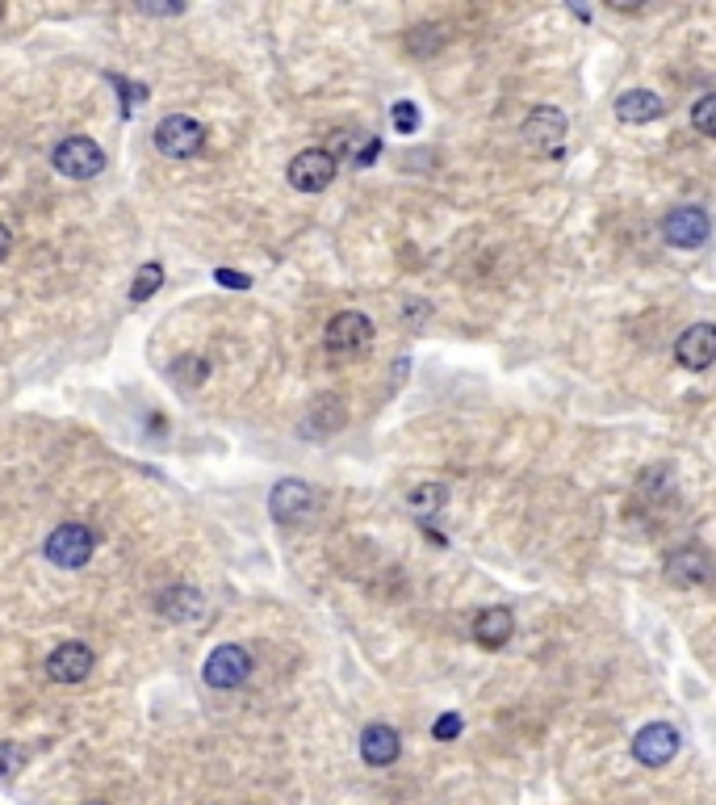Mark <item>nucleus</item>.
Listing matches in <instances>:
<instances>
[{
    "mask_svg": "<svg viewBox=\"0 0 716 805\" xmlns=\"http://www.w3.org/2000/svg\"><path fill=\"white\" fill-rule=\"evenodd\" d=\"M318 508V495L302 479H281L269 495V512L276 525H306Z\"/></svg>",
    "mask_w": 716,
    "mask_h": 805,
    "instance_id": "423d86ee",
    "label": "nucleus"
},
{
    "mask_svg": "<svg viewBox=\"0 0 716 805\" xmlns=\"http://www.w3.org/2000/svg\"><path fill=\"white\" fill-rule=\"evenodd\" d=\"M51 164L67 181H93L97 172L106 169V151L97 148L93 139H85V135H72V139H64L59 148L51 151Z\"/></svg>",
    "mask_w": 716,
    "mask_h": 805,
    "instance_id": "f03ea898",
    "label": "nucleus"
},
{
    "mask_svg": "<svg viewBox=\"0 0 716 805\" xmlns=\"http://www.w3.org/2000/svg\"><path fill=\"white\" fill-rule=\"evenodd\" d=\"M692 127L699 130V135H708V139H716V93H708V97H699L692 106Z\"/></svg>",
    "mask_w": 716,
    "mask_h": 805,
    "instance_id": "b1692460",
    "label": "nucleus"
},
{
    "mask_svg": "<svg viewBox=\"0 0 716 805\" xmlns=\"http://www.w3.org/2000/svg\"><path fill=\"white\" fill-rule=\"evenodd\" d=\"M155 148L164 151L169 160H193L197 151L206 148V127L193 122L185 114H172L155 127Z\"/></svg>",
    "mask_w": 716,
    "mask_h": 805,
    "instance_id": "39448f33",
    "label": "nucleus"
},
{
    "mask_svg": "<svg viewBox=\"0 0 716 805\" xmlns=\"http://www.w3.org/2000/svg\"><path fill=\"white\" fill-rule=\"evenodd\" d=\"M0 18H4V4H0Z\"/></svg>",
    "mask_w": 716,
    "mask_h": 805,
    "instance_id": "7c9ffc66",
    "label": "nucleus"
},
{
    "mask_svg": "<svg viewBox=\"0 0 716 805\" xmlns=\"http://www.w3.org/2000/svg\"><path fill=\"white\" fill-rule=\"evenodd\" d=\"M662 571H666V583H674V588H699V583L713 579V558L699 546H683V550L666 554Z\"/></svg>",
    "mask_w": 716,
    "mask_h": 805,
    "instance_id": "9b49d317",
    "label": "nucleus"
},
{
    "mask_svg": "<svg viewBox=\"0 0 716 805\" xmlns=\"http://www.w3.org/2000/svg\"><path fill=\"white\" fill-rule=\"evenodd\" d=\"M511 634H516V613L507 604H490V609H482V613L474 616V642L486 646V651L507 646Z\"/></svg>",
    "mask_w": 716,
    "mask_h": 805,
    "instance_id": "2eb2a0df",
    "label": "nucleus"
},
{
    "mask_svg": "<svg viewBox=\"0 0 716 805\" xmlns=\"http://www.w3.org/2000/svg\"><path fill=\"white\" fill-rule=\"evenodd\" d=\"M160 613L169 616V621H181V625H189V621H202L206 613V600L197 588H169V592L160 595Z\"/></svg>",
    "mask_w": 716,
    "mask_h": 805,
    "instance_id": "f3484780",
    "label": "nucleus"
},
{
    "mask_svg": "<svg viewBox=\"0 0 716 805\" xmlns=\"http://www.w3.org/2000/svg\"><path fill=\"white\" fill-rule=\"evenodd\" d=\"M214 281H218V286H231V290H248V286H252V277H248V273H231V269H218V273H214Z\"/></svg>",
    "mask_w": 716,
    "mask_h": 805,
    "instance_id": "bb28decb",
    "label": "nucleus"
},
{
    "mask_svg": "<svg viewBox=\"0 0 716 805\" xmlns=\"http://www.w3.org/2000/svg\"><path fill=\"white\" fill-rule=\"evenodd\" d=\"M662 114H666V101L658 93H650V88H629V93L616 97V118L629 122V127H646V122L662 118Z\"/></svg>",
    "mask_w": 716,
    "mask_h": 805,
    "instance_id": "dca6fc26",
    "label": "nucleus"
},
{
    "mask_svg": "<svg viewBox=\"0 0 716 805\" xmlns=\"http://www.w3.org/2000/svg\"><path fill=\"white\" fill-rule=\"evenodd\" d=\"M160 286H164V269L151 260V265H143V269H139V277L130 281V302H148V298L155 294Z\"/></svg>",
    "mask_w": 716,
    "mask_h": 805,
    "instance_id": "4be33fe9",
    "label": "nucleus"
},
{
    "mask_svg": "<svg viewBox=\"0 0 716 805\" xmlns=\"http://www.w3.org/2000/svg\"><path fill=\"white\" fill-rule=\"evenodd\" d=\"M248 676H252V655L243 646H235V642L214 646L210 658L202 663V679L210 688H218V693H231L239 684H248Z\"/></svg>",
    "mask_w": 716,
    "mask_h": 805,
    "instance_id": "7ed1b4c3",
    "label": "nucleus"
},
{
    "mask_svg": "<svg viewBox=\"0 0 716 805\" xmlns=\"http://www.w3.org/2000/svg\"><path fill=\"white\" fill-rule=\"evenodd\" d=\"M708 235H713V218H708L704 206H674V211L662 218V239H666L671 248H683V253L704 248Z\"/></svg>",
    "mask_w": 716,
    "mask_h": 805,
    "instance_id": "20e7f679",
    "label": "nucleus"
},
{
    "mask_svg": "<svg viewBox=\"0 0 716 805\" xmlns=\"http://www.w3.org/2000/svg\"><path fill=\"white\" fill-rule=\"evenodd\" d=\"M390 122H394V130H399V135H415V130H420V109L411 106V101H394V109H390Z\"/></svg>",
    "mask_w": 716,
    "mask_h": 805,
    "instance_id": "393cba45",
    "label": "nucleus"
},
{
    "mask_svg": "<svg viewBox=\"0 0 716 805\" xmlns=\"http://www.w3.org/2000/svg\"><path fill=\"white\" fill-rule=\"evenodd\" d=\"M344 148H348V164H352V169H369V164L378 160L381 143L373 139V135H348V139H344Z\"/></svg>",
    "mask_w": 716,
    "mask_h": 805,
    "instance_id": "412c9836",
    "label": "nucleus"
},
{
    "mask_svg": "<svg viewBox=\"0 0 716 805\" xmlns=\"http://www.w3.org/2000/svg\"><path fill=\"white\" fill-rule=\"evenodd\" d=\"M399 755H402V739L394 726H386V721L365 726V734H360V760L369 763V768H390Z\"/></svg>",
    "mask_w": 716,
    "mask_h": 805,
    "instance_id": "4468645a",
    "label": "nucleus"
},
{
    "mask_svg": "<svg viewBox=\"0 0 716 805\" xmlns=\"http://www.w3.org/2000/svg\"><path fill=\"white\" fill-rule=\"evenodd\" d=\"M93 667H97V655L88 651L85 642H64L46 658V676L55 684H80V679H88Z\"/></svg>",
    "mask_w": 716,
    "mask_h": 805,
    "instance_id": "f8f14e48",
    "label": "nucleus"
},
{
    "mask_svg": "<svg viewBox=\"0 0 716 805\" xmlns=\"http://www.w3.org/2000/svg\"><path fill=\"white\" fill-rule=\"evenodd\" d=\"M373 340V323L360 315V311H339L327 323V348L332 353H357Z\"/></svg>",
    "mask_w": 716,
    "mask_h": 805,
    "instance_id": "ddd939ff",
    "label": "nucleus"
},
{
    "mask_svg": "<svg viewBox=\"0 0 716 805\" xmlns=\"http://www.w3.org/2000/svg\"><path fill=\"white\" fill-rule=\"evenodd\" d=\"M674 755H679V730H674L671 721H650V726L637 730L632 760L641 763V768H666Z\"/></svg>",
    "mask_w": 716,
    "mask_h": 805,
    "instance_id": "0eeeda50",
    "label": "nucleus"
},
{
    "mask_svg": "<svg viewBox=\"0 0 716 805\" xmlns=\"http://www.w3.org/2000/svg\"><path fill=\"white\" fill-rule=\"evenodd\" d=\"M336 181V155L323 148H306L290 160V185L297 193H323Z\"/></svg>",
    "mask_w": 716,
    "mask_h": 805,
    "instance_id": "6e6552de",
    "label": "nucleus"
},
{
    "mask_svg": "<svg viewBox=\"0 0 716 805\" xmlns=\"http://www.w3.org/2000/svg\"><path fill=\"white\" fill-rule=\"evenodd\" d=\"M85 805H106V802H85Z\"/></svg>",
    "mask_w": 716,
    "mask_h": 805,
    "instance_id": "c756f323",
    "label": "nucleus"
},
{
    "mask_svg": "<svg viewBox=\"0 0 716 805\" xmlns=\"http://www.w3.org/2000/svg\"><path fill=\"white\" fill-rule=\"evenodd\" d=\"M25 768V751L18 742H0V784L18 781Z\"/></svg>",
    "mask_w": 716,
    "mask_h": 805,
    "instance_id": "5701e85b",
    "label": "nucleus"
},
{
    "mask_svg": "<svg viewBox=\"0 0 716 805\" xmlns=\"http://www.w3.org/2000/svg\"><path fill=\"white\" fill-rule=\"evenodd\" d=\"M139 9H143V13H181V4H139Z\"/></svg>",
    "mask_w": 716,
    "mask_h": 805,
    "instance_id": "c85d7f7f",
    "label": "nucleus"
},
{
    "mask_svg": "<svg viewBox=\"0 0 716 805\" xmlns=\"http://www.w3.org/2000/svg\"><path fill=\"white\" fill-rule=\"evenodd\" d=\"M674 361L692 374L708 369L716 361V323H692L683 336L674 340Z\"/></svg>",
    "mask_w": 716,
    "mask_h": 805,
    "instance_id": "9d476101",
    "label": "nucleus"
},
{
    "mask_svg": "<svg viewBox=\"0 0 716 805\" xmlns=\"http://www.w3.org/2000/svg\"><path fill=\"white\" fill-rule=\"evenodd\" d=\"M169 378L176 382L181 390H197L202 382L210 378V361H206V357H193V353H185V357L172 361Z\"/></svg>",
    "mask_w": 716,
    "mask_h": 805,
    "instance_id": "6ab92c4d",
    "label": "nucleus"
},
{
    "mask_svg": "<svg viewBox=\"0 0 716 805\" xmlns=\"http://www.w3.org/2000/svg\"><path fill=\"white\" fill-rule=\"evenodd\" d=\"M9 253H13V232H9L4 223H0V260H4Z\"/></svg>",
    "mask_w": 716,
    "mask_h": 805,
    "instance_id": "cd10ccee",
    "label": "nucleus"
},
{
    "mask_svg": "<svg viewBox=\"0 0 716 805\" xmlns=\"http://www.w3.org/2000/svg\"><path fill=\"white\" fill-rule=\"evenodd\" d=\"M520 135H524V143L532 151H557L562 139H566V114L557 106H536L524 118Z\"/></svg>",
    "mask_w": 716,
    "mask_h": 805,
    "instance_id": "1a4fd4ad",
    "label": "nucleus"
},
{
    "mask_svg": "<svg viewBox=\"0 0 716 805\" xmlns=\"http://www.w3.org/2000/svg\"><path fill=\"white\" fill-rule=\"evenodd\" d=\"M311 420H315V432H336V428L348 425V411H344V402L336 395H323L311 407Z\"/></svg>",
    "mask_w": 716,
    "mask_h": 805,
    "instance_id": "aec40b11",
    "label": "nucleus"
},
{
    "mask_svg": "<svg viewBox=\"0 0 716 805\" xmlns=\"http://www.w3.org/2000/svg\"><path fill=\"white\" fill-rule=\"evenodd\" d=\"M406 508L420 525H432L444 508H448V487L444 483H420V487L406 495Z\"/></svg>",
    "mask_w": 716,
    "mask_h": 805,
    "instance_id": "a211bd4d",
    "label": "nucleus"
},
{
    "mask_svg": "<svg viewBox=\"0 0 716 805\" xmlns=\"http://www.w3.org/2000/svg\"><path fill=\"white\" fill-rule=\"evenodd\" d=\"M97 554V533L88 529V525H59V529L46 537V558L55 562V567H64V571H80L88 567V558Z\"/></svg>",
    "mask_w": 716,
    "mask_h": 805,
    "instance_id": "f257e3e1",
    "label": "nucleus"
},
{
    "mask_svg": "<svg viewBox=\"0 0 716 805\" xmlns=\"http://www.w3.org/2000/svg\"><path fill=\"white\" fill-rule=\"evenodd\" d=\"M462 730H465L462 713H441V718H436V726H432V734H436V739H441V742L462 739Z\"/></svg>",
    "mask_w": 716,
    "mask_h": 805,
    "instance_id": "a878e982",
    "label": "nucleus"
}]
</instances>
